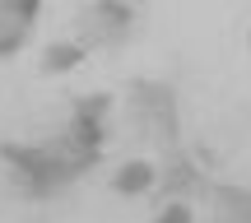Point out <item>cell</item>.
Listing matches in <instances>:
<instances>
[{
	"instance_id": "obj_3",
	"label": "cell",
	"mask_w": 251,
	"mask_h": 223,
	"mask_svg": "<svg viewBox=\"0 0 251 223\" xmlns=\"http://www.w3.org/2000/svg\"><path fill=\"white\" fill-rule=\"evenodd\" d=\"M135 107L144 112V121L153 125V135H158L163 144L172 149V140H177V116H172V89L168 84H135L130 89Z\"/></svg>"
},
{
	"instance_id": "obj_8",
	"label": "cell",
	"mask_w": 251,
	"mask_h": 223,
	"mask_svg": "<svg viewBox=\"0 0 251 223\" xmlns=\"http://www.w3.org/2000/svg\"><path fill=\"white\" fill-rule=\"evenodd\" d=\"M84 51H89L84 42H56V47H47L42 70H47V74H61V70H70V65H79V61H84Z\"/></svg>"
},
{
	"instance_id": "obj_4",
	"label": "cell",
	"mask_w": 251,
	"mask_h": 223,
	"mask_svg": "<svg viewBox=\"0 0 251 223\" xmlns=\"http://www.w3.org/2000/svg\"><path fill=\"white\" fill-rule=\"evenodd\" d=\"M130 24H135V14L126 5H112V0H102V5H89L79 14V28H84V37L89 42H107V37H121V33H130Z\"/></svg>"
},
{
	"instance_id": "obj_1",
	"label": "cell",
	"mask_w": 251,
	"mask_h": 223,
	"mask_svg": "<svg viewBox=\"0 0 251 223\" xmlns=\"http://www.w3.org/2000/svg\"><path fill=\"white\" fill-rule=\"evenodd\" d=\"M107 107H112L107 93H89V98L75 102L70 125H65V135L56 140V153H61L75 172H89L93 163H98V153H102V116H107Z\"/></svg>"
},
{
	"instance_id": "obj_6",
	"label": "cell",
	"mask_w": 251,
	"mask_h": 223,
	"mask_svg": "<svg viewBox=\"0 0 251 223\" xmlns=\"http://www.w3.org/2000/svg\"><path fill=\"white\" fill-rule=\"evenodd\" d=\"M219 219L224 223H251V191L247 186H214Z\"/></svg>"
},
{
	"instance_id": "obj_5",
	"label": "cell",
	"mask_w": 251,
	"mask_h": 223,
	"mask_svg": "<svg viewBox=\"0 0 251 223\" xmlns=\"http://www.w3.org/2000/svg\"><path fill=\"white\" fill-rule=\"evenodd\" d=\"M37 19V0H0V56H14Z\"/></svg>"
},
{
	"instance_id": "obj_7",
	"label": "cell",
	"mask_w": 251,
	"mask_h": 223,
	"mask_svg": "<svg viewBox=\"0 0 251 223\" xmlns=\"http://www.w3.org/2000/svg\"><path fill=\"white\" fill-rule=\"evenodd\" d=\"M112 186H117L121 196H140V191H149V186H153V168H149L144 158L121 163V168H117V177H112Z\"/></svg>"
},
{
	"instance_id": "obj_10",
	"label": "cell",
	"mask_w": 251,
	"mask_h": 223,
	"mask_svg": "<svg viewBox=\"0 0 251 223\" xmlns=\"http://www.w3.org/2000/svg\"><path fill=\"white\" fill-rule=\"evenodd\" d=\"M158 223H191V209H186V205H168V209L158 214Z\"/></svg>"
},
{
	"instance_id": "obj_9",
	"label": "cell",
	"mask_w": 251,
	"mask_h": 223,
	"mask_svg": "<svg viewBox=\"0 0 251 223\" xmlns=\"http://www.w3.org/2000/svg\"><path fill=\"white\" fill-rule=\"evenodd\" d=\"M196 181H200V172L196 168H191V163L186 158H177V163H172V168H168V181H163V196H181V191H191V186H196Z\"/></svg>"
},
{
	"instance_id": "obj_2",
	"label": "cell",
	"mask_w": 251,
	"mask_h": 223,
	"mask_svg": "<svg viewBox=\"0 0 251 223\" xmlns=\"http://www.w3.org/2000/svg\"><path fill=\"white\" fill-rule=\"evenodd\" d=\"M0 158L19 168V181H24L33 196H51V191H61L65 181L79 177V172L56 153V144H9L5 140L0 144Z\"/></svg>"
}]
</instances>
